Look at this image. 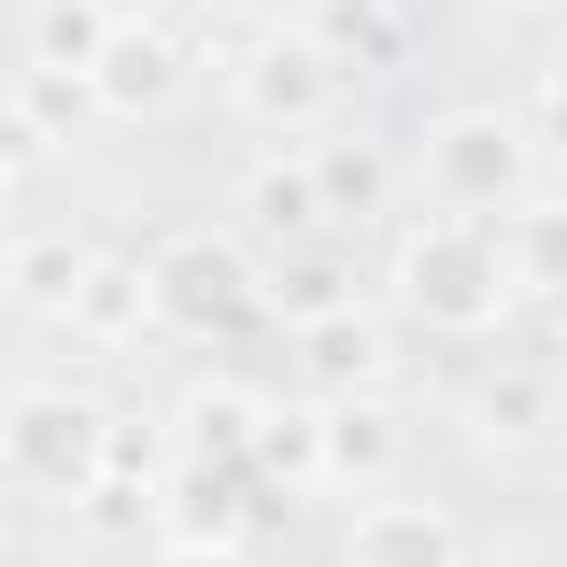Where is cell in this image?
<instances>
[{
  "label": "cell",
  "instance_id": "obj_1",
  "mask_svg": "<svg viewBox=\"0 0 567 567\" xmlns=\"http://www.w3.org/2000/svg\"><path fill=\"white\" fill-rule=\"evenodd\" d=\"M532 124L514 106H443L425 133H416V186L443 221H478L496 230L523 195H532Z\"/></svg>",
  "mask_w": 567,
  "mask_h": 567
},
{
  "label": "cell",
  "instance_id": "obj_2",
  "mask_svg": "<svg viewBox=\"0 0 567 567\" xmlns=\"http://www.w3.org/2000/svg\"><path fill=\"white\" fill-rule=\"evenodd\" d=\"M390 284L434 337H496L514 319V284H505L496 230H478V221L416 213L399 230V248H390Z\"/></svg>",
  "mask_w": 567,
  "mask_h": 567
},
{
  "label": "cell",
  "instance_id": "obj_3",
  "mask_svg": "<svg viewBox=\"0 0 567 567\" xmlns=\"http://www.w3.org/2000/svg\"><path fill=\"white\" fill-rule=\"evenodd\" d=\"M106 425L115 408H97L71 381H27L0 399V470L53 505H80L106 478Z\"/></svg>",
  "mask_w": 567,
  "mask_h": 567
},
{
  "label": "cell",
  "instance_id": "obj_4",
  "mask_svg": "<svg viewBox=\"0 0 567 567\" xmlns=\"http://www.w3.org/2000/svg\"><path fill=\"white\" fill-rule=\"evenodd\" d=\"M151 266V328L186 337V346H230L239 328H257V257L239 239H213V230H177Z\"/></svg>",
  "mask_w": 567,
  "mask_h": 567
},
{
  "label": "cell",
  "instance_id": "obj_5",
  "mask_svg": "<svg viewBox=\"0 0 567 567\" xmlns=\"http://www.w3.org/2000/svg\"><path fill=\"white\" fill-rule=\"evenodd\" d=\"M337 89H346V71H337L292 18H266V35L230 62V106H239L257 133H328Z\"/></svg>",
  "mask_w": 567,
  "mask_h": 567
},
{
  "label": "cell",
  "instance_id": "obj_6",
  "mask_svg": "<svg viewBox=\"0 0 567 567\" xmlns=\"http://www.w3.org/2000/svg\"><path fill=\"white\" fill-rule=\"evenodd\" d=\"M186 71H195V53H186V27H177V18H159V9H115V35H106V53H97V71H89V97H97V115L142 124V115H168V106H177Z\"/></svg>",
  "mask_w": 567,
  "mask_h": 567
},
{
  "label": "cell",
  "instance_id": "obj_7",
  "mask_svg": "<svg viewBox=\"0 0 567 567\" xmlns=\"http://www.w3.org/2000/svg\"><path fill=\"white\" fill-rule=\"evenodd\" d=\"M301 168H310V195H319V230L328 239H363L390 221V195H399V159L390 142L354 133V124H328L301 142Z\"/></svg>",
  "mask_w": 567,
  "mask_h": 567
},
{
  "label": "cell",
  "instance_id": "obj_8",
  "mask_svg": "<svg viewBox=\"0 0 567 567\" xmlns=\"http://www.w3.org/2000/svg\"><path fill=\"white\" fill-rule=\"evenodd\" d=\"M390 372H399V337H390V319H381L372 301L292 328V381H301L319 408H328V399H372Z\"/></svg>",
  "mask_w": 567,
  "mask_h": 567
},
{
  "label": "cell",
  "instance_id": "obj_9",
  "mask_svg": "<svg viewBox=\"0 0 567 567\" xmlns=\"http://www.w3.org/2000/svg\"><path fill=\"white\" fill-rule=\"evenodd\" d=\"M461 425L487 452H549L558 443V372L549 363H523V354L478 363L470 390H461Z\"/></svg>",
  "mask_w": 567,
  "mask_h": 567
},
{
  "label": "cell",
  "instance_id": "obj_10",
  "mask_svg": "<svg viewBox=\"0 0 567 567\" xmlns=\"http://www.w3.org/2000/svg\"><path fill=\"white\" fill-rule=\"evenodd\" d=\"M337 567H470V549L434 496H363L337 532Z\"/></svg>",
  "mask_w": 567,
  "mask_h": 567
},
{
  "label": "cell",
  "instance_id": "obj_11",
  "mask_svg": "<svg viewBox=\"0 0 567 567\" xmlns=\"http://www.w3.org/2000/svg\"><path fill=\"white\" fill-rule=\"evenodd\" d=\"M399 461H408V425H399V408L381 390L319 408V487H346L363 505V496H390Z\"/></svg>",
  "mask_w": 567,
  "mask_h": 567
},
{
  "label": "cell",
  "instance_id": "obj_12",
  "mask_svg": "<svg viewBox=\"0 0 567 567\" xmlns=\"http://www.w3.org/2000/svg\"><path fill=\"white\" fill-rule=\"evenodd\" d=\"M257 399H266V390H248L239 372H195L186 399L159 416V425H168V461H186V470H248Z\"/></svg>",
  "mask_w": 567,
  "mask_h": 567
},
{
  "label": "cell",
  "instance_id": "obj_13",
  "mask_svg": "<svg viewBox=\"0 0 567 567\" xmlns=\"http://www.w3.org/2000/svg\"><path fill=\"white\" fill-rule=\"evenodd\" d=\"M230 213H239V230H248L266 257H292V248L328 239V230H319V195H310L301 151H257V159L239 168V186H230Z\"/></svg>",
  "mask_w": 567,
  "mask_h": 567
},
{
  "label": "cell",
  "instance_id": "obj_14",
  "mask_svg": "<svg viewBox=\"0 0 567 567\" xmlns=\"http://www.w3.org/2000/svg\"><path fill=\"white\" fill-rule=\"evenodd\" d=\"M496 257H505V284L514 301H558L567 310V195H523L505 221H496Z\"/></svg>",
  "mask_w": 567,
  "mask_h": 567
},
{
  "label": "cell",
  "instance_id": "obj_15",
  "mask_svg": "<svg viewBox=\"0 0 567 567\" xmlns=\"http://www.w3.org/2000/svg\"><path fill=\"white\" fill-rule=\"evenodd\" d=\"M62 328H71V337H89L97 354L142 346V328H151V266H142V257L97 248V257H89V284L71 292V319H62Z\"/></svg>",
  "mask_w": 567,
  "mask_h": 567
},
{
  "label": "cell",
  "instance_id": "obj_16",
  "mask_svg": "<svg viewBox=\"0 0 567 567\" xmlns=\"http://www.w3.org/2000/svg\"><path fill=\"white\" fill-rule=\"evenodd\" d=\"M257 310L266 319H292V328H310L328 310H354V257L337 239H310L292 257H266L257 266Z\"/></svg>",
  "mask_w": 567,
  "mask_h": 567
},
{
  "label": "cell",
  "instance_id": "obj_17",
  "mask_svg": "<svg viewBox=\"0 0 567 567\" xmlns=\"http://www.w3.org/2000/svg\"><path fill=\"white\" fill-rule=\"evenodd\" d=\"M248 478L257 487H284V496H310L319 487V399H257Z\"/></svg>",
  "mask_w": 567,
  "mask_h": 567
},
{
  "label": "cell",
  "instance_id": "obj_18",
  "mask_svg": "<svg viewBox=\"0 0 567 567\" xmlns=\"http://www.w3.org/2000/svg\"><path fill=\"white\" fill-rule=\"evenodd\" d=\"M89 239H71V230H27V239H9V301H27V310H44V319H71V292L89 284Z\"/></svg>",
  "mask_w": 567,
  "mask_h": 567
},
{
  "label": "cell",
  "instance_id": "obj_19",
  "mask_svg": "<svg viewBox=\"0 0 567 567\" xmlns=\"http://www.w3.org/2000/svg\"><path fill=\"white\" fill-rule=\"evenodd\" d=\"M18 35H27V71L89 80V71H97V53H106V35H115V9H97V0H44Z\"/></svg>",
  "mask_w": 567,
  "mask_h": 567
},
{
  "label": "cell",
  "instance_id": "obj_20",
  "mask_svg": "<svg viewBox=\"0 0 567 567\" xmlns=\"http://www.w3.org/2000/svg\"><path fill=\"white\" fill-rule=\"evenodd\" d=\"M292 27H301L337 71H390L399 44H408V18H399V9H363V0H354V9H301Z\"/></svg>",
  "mask_w": 567,
  "mask_h": 567
},
{
  "label": "cell",
  "instance_id": "obj_21",
  "mask_svg": "<svg viewBox=\"0 0 567 567\" xmlns=\"http://www.w3.org/2000/svg\"><path fill=\"white\" fill-rule=\"evenodd\" d=\"M89 115H97L89 80H62V71H18V80H9V124H18L27 142H71Z\"/></svg>",
  "mask_w": 567,
  "mask_h": 567
},
{
  "label": "cell",
  "instance_id": "obj_22",
  "mask_svg": "<svg viewBox=\"0 0 567 567\" xmlns=\"http://www.w3.org/2000/svg\"><path fill=\"white\" fill-rule=\"evenodd\" d=\"M532 97H540V124H532V151H540V142H549V151H567V97H558V89H532Z\"/></svg>",
  "mask_w": 567,
  "mask_h": 567
},
{
  "label": "cell",
  "instance_id": "obj_23",
  "mask_svg": "<svg viewBox=\"0 0 567 567\" xmlns=\"http://www.w3.org/2000/svg\"><path fill=\"white\" fill-rule=\"evenodd\" d=\"M151 567H248V549H177V540H159Z\"/></svg>",
  "mask_w": 567,
  "mask_h": 567
},
{
  "label": "cell",
  "instance_id": "obj_24",
  "mask_svg": "<svg viewBox=\"0 0 567 567\" xmlns=\"http://www.w3.org/2000/svg\"><path fill=\"white\" fill-rule=\"evenodd\" d=\"M532 89H558V97H567V18L549 27V53H540V71H532Z\"/></svg>",
  "mask_w": 567,
  "mask_h": 567
},
{
  "label": "cell",
  "instance_id": "obj_25",
  "mask_svg": "<svg viewBox=\"0 0 567 567\" xmlns=\"http://www.w3.org/2000/svg\"><path fill=\"white\" fill-rule=\"evenodd\" d=\"M9 151H27V133L9 124V142H0V186H9Z\"/></svg>",
  "mask_w": 567,
  "mask_h": 567
},
{
  "label": "cell",
  "instance_id": "obj_26",
  "mask_svg": "<svg viewBox=\"0 0 567 567\" xmlns=\"http://www.w3.org/2000/svg\"><path fill=\"white\" fill-rule=\"evenodd\" d=\"M549 346H558V363H549V372L567 381V310H558V337H549Z\"/></svg>",
  "mask_w": 567,
  "mask_h": 567
},
{
  "label": "cell",
  "instance_id": "obj_27",
  "mask_svg": "<svg viewBox=\"0 0 567 567\" xmlns=\"http://www.w3.org/2000/svg\"><path fill=\"white\" fill-rule=\"evenodd\" d=\"M0 301H9V230H0Z\"/></svg>",
  "mask_w": 567,
  "mask_h": 567
}]
</instances>
